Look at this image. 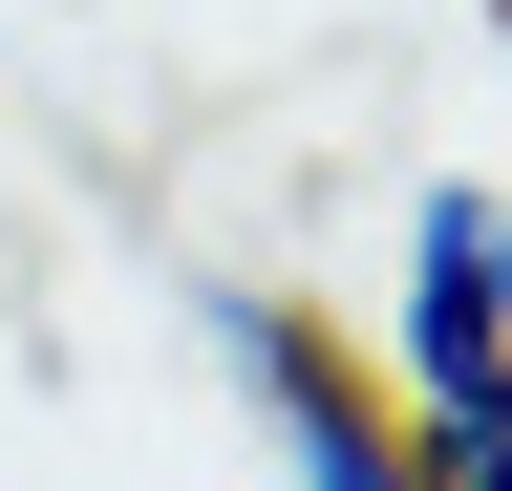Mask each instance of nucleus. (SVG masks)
<instances>
[{"label": "nucleus", "mask_w": 512, "mask_h": 491, "mask_svg": "<svg viewBox=\"0 0 512 491\" xmlns=\"http://www.w3.org/2000/svg\"><path fill=\"white\" fill-rule=\"evenodd\" d=\"M192 342H214V385L256 406V470H278V491H406V406L363 385V342L320 321L299 278H214Z\"/></svg>", "instance_id": "f257e3e1"}, {"label": "nucleus", "mask_w": 512, "mask_h": 491, "mask_svg": "<svg viewBox=\"0 0 512 491\" xmlns=\"http://www.w3.org/2000/svg\"><path fill=\"white\" fill-rule=\"evenodd\" d=\"M470 363H512V193H491V171H427L406 235H384L363 385H384V406H427V385H470Z\"/></svg>", "instance_id": "f03ea898"}, {"label": "nucleus", "mask_w": 512, "mask_h": 491, "mask_svg": "<svg viewBox=\"0 0 512 491\" xmlns=\"http://www.w3.org/2000/svg\"><path fill=\"white\" fill-rule=\"evenodd\" d=\"M406 491H512V363H470V385L406 406Z\"/></svg>", "instance_id": "7ed1b4c3"}]
</instances>
